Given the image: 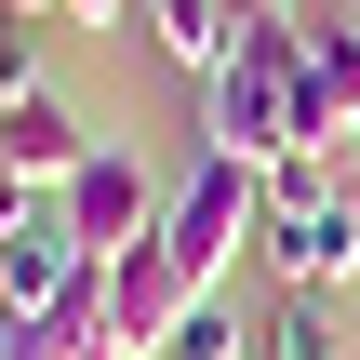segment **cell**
<instances>
[{
    "instance_id": "6da1fadb",
    "label": "cell",
    "mask_w": 360,
    "mask_h": 360,
    "mask_svg": "<svg viewBox=\"0 0 360 360\" xmlns=\"http://www.w3.org/2000/svg\"><path fill=\"white\" fill-rule=\"evenodd\" d=\"M294 67H307V13L281 0V13H254V27L227 40V67L200 80V160L281 174V160H294Z\"/></svg>"
},
{
    "instance_id": "7a4b0ae2",
    "label": "cell",
    "mask_w": 360,
    "mask_h": 360,
    "mask_svg": "<svg viewBox=\"0 0 360 360\" xmlns=\"http://www.w3.org/2000/svg\"><path fill=\"white\" fill-rule=\"evenodd\" d=\"M254 254L281 267V294H347V281H360V187L334 174V160H281V174H267Z\"/></svg>"
},
{
    "instance_id": "3957f363",
    "label": "cell",
    "mask_w": 360,
    "mask_h": 360,
    "mask_svg": "<svg viewBox=\"0 0 360 360\" xmlns=\"http://www.w3.org/2000/svg\"><path fill=\"white\" fill-rule=\"evenodd\" d=\"M254 227H267V174H254V160H200V174L160 200V254H174L200 294L227 281V254H254Z\"/></svg>"
},
{
    "instance_id": "277c9868",
    "label": "cell",
    "mask_w": 360,
    "mask_h": 360,
    "mask_svg": "<svg viewBox=\"0 0 360 360\" xmlns=\"http://www.w3.org/2000/svg\"><path fill=\"white\" fill-rule=\"evenodd\" d=\"M360 147V13H307V67H294V160H334Z\"/></svg>"
},
{
    "instance_id": "5b68a950",
    "label": "cell",
    "mask_w": 360,
    "mask_h": 360,
    "mask_svg": "<svg viewBox=\"0 0 360 360\" xmlns=\"http://www.w3.org/2000/svg\"><path fill=\"white\" fill-rule=\"evenodd\" d=\"M53 214L80 227V254H94V267H120L134 240H160V174H147L134 147H94V160L53 187Z\"/></svg>"
},
{
    "instance_id": "8992f818",
    "label": "cell",
    "mask_w": 360,
    "mask_h": 360,
    "mask_svg": "<svg viewBox=\"0 0 360 360\" xmlns=\"http://www.w3.org/2000/svg\"><path fill=\"white\" fill-rule=\"evenodd\" d=\"M187 307H214V294H200V281H187L160 240H134V254L107 267V321H120V347H134V360H160V347H174V334H187Z\"/></svg>"
},
{
    "instance_id": "52a82bcc",
    "label": "cell",
    "mask_w": 360,
    "mask_h": 360,
    "mask_svg": "<svg viewBox=\"0 0 360 360\" xmlns=\"http://www.w3.org/2000/svg\"><path fill=\"white\" fill-rule=\"evenodd\" d=\"M80 267H94V254H80V227L40 200V214L0 240V321H53V307L80 294Z\"/></svg>"
},
{
    "instance_id": "ba28073f",
    "label": "cell",
    "mask_w": 360,
    "mask_h": 360,
    "mask_svg": "<svg viewBox=\"0 0 360 360\" xmlns=\"http://www.w3.org/2000/svg\"><path fill=\"white\" fill-rule=\"evenodd\" d=\"M94 147H107V134H94V120H80V107H67V94H53V80H40V94H13V107H0V160H13V174H27V187H67V174H80V160H94Z\"/></svg>"
},
{
    "instance_id": "9c48e42d",
    "label": "cell",
    "mask_w": 360,
    "mask_h": 360,
    "mask_svg": "<svg viewBox=\"0 0 360 360\" xmlns=\"http://www.w3.org/2000/svg\"><path fill=\"white\" fill-rule=\"evenodd\" d=\"M147 13H160V27H147V40H160V53H174V67H187V80H214V67H227V40H240V27H254V13H240V0H147Z\"/></svg>"
},
{
    "instance_id": "30bf717a",
    "label": "cell",
    "mask_w": 360,
    "mask_h": 360,
    "mask_svg": "<svg viewBox=\"0 0 360 360\" xmlns=\"http://www.w3.org/2000/svg\"><path fill=\"white\" fill-rule=\"evenodd\" d=\"M40 334H53V360H134V347H120V321H107V267H80V294H67Z\"/></svg>"
},
{
    "instance_id": "8fae6325",
    "label": "cell",
    "mask_w": 360,
    "mask_h": 360,
    "mask_svg": "<svg viewBox=\"0 0 360 360\" xmlns=\"http://www.w3.org/2000/svg\"><path fill=\"white\" fill-rule=\"evenodd\" d=\"M267 360H347V347H334V307H321V294H281V321H267Z\"/></svg>"
},
{
    "instance_id": "7c38bea8",
    "label": "cell",
    "mask_w": 360,
    "mask_h": 360,
    "mask_svg": "<svg viewBox=\"0 0 360 360\" xmlns=\"http://www.w3.org/2000/svg\"><path fill=\"white\" fill-rule=\"evenodd\" d=\"M13 94H40V13L0 0V107H13Z\"/></svg>"
},
{
    "instance_id": "4fadbf2b",
    "label": "cell",
    "mask_w": 360,
    "mask_h": 360,
    "mask_svg": "<svg viewBox=\"0 0 360 360\" xmlns=\"http://www.w3.org/2000/svg\"><path fill=\"white\" fill-rule=\"evenodd\" d=\"M160 360H240V321H227V307H187V334H174Z\"/></svg>"
},
{
    "instance_id": "5bb4252c",
    "label": "cell",
    "mask_w": 360,
    "mask_h": 360,
    "mask_svg": "<svg viewBox=\"0 0 360 360\" xmlns=\"http://www.w3.org/2000/svg\"><path fill=\"white\" fill-rule=\"evenodd\" d=\"M27 214H40V187H27V174H13V160H0V240H13V227H27Z\"/></svg>"
},
{
    "instance_id": "9a60e30c",
    "label": "cell",
    "mask_w": 360,
    "mask_h": 360,
    "mask_svg": "<svg viewBox=\"0 0 360 360\" xmlns=\"http://www.w3.org/2000/svg\"><path fill=\"white\" fill-rule=\"evenodd\" d=\"M53 27H120V0H53Z\"/></svg>"
},
{
    "instance_id": "2e32d148",
    "label": "cell",
    "mask_w": 360,
    "mask_h": 360,
    "mask_svg": "<svg viewBox=\"0 0 360 360\" xmlns=\"http://www.w3.org/2000/svg\"><path fill=\"white\" fill-rule=\"evenodd\" d=\"M13 13H40V27H53V0H13Z\"/></svg>"
},
{
    "instance_id": "e0dca14e",
    "label": "cell",
    "mask_w": 360,
    "mask_h": 360,
    "mask_svg": "<svg viewBox=\"0 0 360 360\" xmlns=\"http://www.w3.org/2000/svg\"><path fill=\"white\" fill-rule=\"evenodd\" d=\"M347 187H360V147H347Z\"/></svg>"
}]
</instances>
